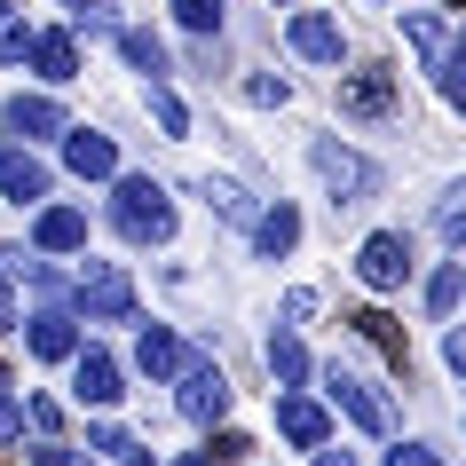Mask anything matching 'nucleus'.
<instances>
[{"mask_svg": "<svg viewBox=\"0 0 466 466\" xmlns=\"http://www.w3.org/2000/svg\"><path fill=\"white\" fill-rule=\"evenodd\" d=\"M111 221H119L127 246H167V238H174L167 182H150V174H119V190H111Z\"/></svg>", "mask_w": 466, "mask_h": 466, "instance_id": "obj_1", "label": "nucleus"}, {"mask_svg": "<svg viewBox=\"0 0 466 466\" xmlns=\"http://www.w3.org/2000/svg\"><path fill=\"white\" fill-rule=\"evenodd\" d=\"M309 167H317V182L332 190V206H364V198L380 190V167H371L364 150L332 143V135H317V143H309Z\"/></svg>", "mask_w": 466, "mask_h": 466, "instance_id": "obj_2", "label": "nucleus"}, {"mask_svg": "<svg viewBox=\"0 0 466 466\" xmlns=\"http://www.w3.org/2000/svg\"><path fill=\"white\" fill-rule=\"evenodd\" d=\"M356 277H364L371 293H403L411 285V238L403 229H371L364 246H356Z\"/></svg>", "mask_w": 466, "mask_h": 466, "instance_id": "obj_3", "label": "nucleus"}, {"mask_svg": "<svg viewBox=\"0 0 466 466\" xmlns=\"http://www.w3.org/2000/svg\"><path fill=\"white\" fill-rule=\"evenodd\" d=\"M79 309H87L96 324H127L135 317V285H127L119 261H87V269H79Z\"/></svg>", "mask_w": 466, "mask_h": 466, "instance_id": "obj_4", "label": "nucleus"}, {"mask_svg": "<svg viewBox=\"0 0 466 466\" xmlns=\"http://www.w3.org/2000/svg\"><path fill=\"white\" fill-rule=\"evenodd\" d=\"M119 364H111V356H103V348H79L72 356V403L79 411H103V403H119Z\"/></svg>", "mask_w": 466, "mask_h": 466, "instance_id": "obj_5", "label": "nucleus"}, {"mask_svg": "<svg viewBox=\"0 0 466 466\" xmlns=\"http://www.w3.org/2000/svg\"><path fill=\"white\" fill-rule=\"evenodd\" d=\"M174 403H182V419H190V427H214V419L229 411V380H221V364H190Z\"/></svg>", "mask_w": 466, "mask_h": 466, "instance_id": "obj_6", "label": "nucleus"}, {"mask_svg": "<svg viewBox=\"0 0 466 466\" xmlns=\"http://www.w3.org/2000/svg\"><path fill=\"white\" fill-rule=\"evenodd\" d=\"M340 111H348V119H388V111H395V72H380V64L340 72Z\"/></svg>", "mask_w": 466, "mask_h": 466, "instance_id": "obj_7", "label": "nucleus"}, {"mask_svg": "<svg viewBox=\"0 0 466 466\" xmlns=\"http://www.w3.org/2000/svg\"><path fill=\"white\" fill-rule=\"evenodd\" d=\"M25 348L40 356V364H72L87 340H79V324L64 317V309H40V317H25Z\"/></svg>", "mask_w": 466, "mask_h": 466, "instance_id": "obj_8", "label": "nucleus"}, {"mask_svg": "<svg viewBox=\"0 0 466 466\" xmlns=\"http://www.w3.org/2000/svg\"><path fill=\"white\" fill-rule=\"evenodd\" d=\"M324 395H332V403H340L348 419H356V427H364V435H388V403H380V395L364 388V380H356V371H324Z\"/></svg>", "mask_w": 466, "mask_h": 466, "instance_id": "obj_9", "label": "nucleus"}, {"mask_svg": "<svg viewBox=\"0 0 466 466\" xmlns=\"http://www.w3.org/2000/svg\"><path fill=\"white\" fill-rule=\"evenodd\" d=\"M64 167H72L79 182H111V174H119V150H111V135H96V127H64Z\"/></svg>", "mask_w": 466, "mask_h": 466, "instance_id": "obj_10", "label": "nucleus"}, {"mask_svg": "<svg viewBox=\"0 0 466 466\" xmlns=\"http://www.w3.org/2000/svg\"><path fill=\"white\" fill-rule=\"evenodd\" d=\"M285 40H293V56H309V64H340V56H348L340 25H332V16H317V8H293Z\"/></svg>", "mask_w": 466, "mask_h": 466, "instance_id": "obj_11", "label": "nucleus"}, {"mask_svg": "<svg viewBox=\"0 0 466 466\" xmlns=\"http://www.w3.org/2000/svg\"><path fill=\"white\" fill-rule=\"evenodd\" d=\"M277 435L293 442V451H324V442H332V419H324L309 395H277Z\"/></svg>", "mask_w": 466, "mask_h": 466, "instance_id": "obj_12", "label": "nucleus"}, {"mask_svg": "<svg viewBox=\"0 0 466 466\" xmlns=\"http://www.w3.org/2000/svg\"><path fill=\"white\" fill-rule=\"evenodd\" d=\"M32 246H40V253H79V246H87V214H79V206H40Z\"/></svg>", "mask_w": 466, "mask_h": 466, "instance_id": "obj_13", "label": "nucleus"}, {"mask_svg": "<svg viewBox=\"0 0 466 466\" xmlns=\"http://www.w3.org/2000/svg\"><path fill=\"white\" fill-rule=\"evenodd\" d=\"M32 72L48 79V87H72L79 79V48H72V32H32Z\"/></svg>", "mask_w": 466, "mask_h": 466, "instance_id": "obj_14", "label": "nucleus"}, {"mask_svg": "<svg viewBox=\"0 0 466 466\" xmlns=\"http://www.w3.org/2000/svg\"><path fill=\"white\" fill-rule=\"evenodd\" d=\"M0 119L16 127L25 143H40V135H64V127H72V119H64V103H56V96H8V111H0Z\"/></svg>", "mask_w": 466, "mask_h": 466, "instance_id": "obj_15", "label": "nucleus"}, {"mask_svg": "<svg viewBox=\"0 0 466 466\" xmlns=\"http://www.w3.org/2000/svg\"><path fill=\"white\" fill-rule=\"evenodd\" d=\"M0 198H16V206H40V198H48V167H40L32 150H0Z\"/></svg>", "mask_w": 466, "mask_h": 466, "instance_id": "obj_16", "label": "nucleus"}, {"mask_svg": "<svg viewBox=\"0 0 466 466\" xmlns=\"http://www.w3.org/2000/svg\"><path fill=\"white\" fill-rule=\"evenodd\" d=\"M293 246H300V214L285 206V198H277L269 214H253V253H261V261H285Z\"/></svg>", "mask_w": 466, "mask_h": 466, "instance_id": "obj_17", "label": "nucleus"}, {"mask_svg": "<svg viewBox=\"0 0 466 466\" xmlns=\"http://www.w3.org/2000/svg\"><path fill=\"white\" fill-rule=\"evenodd\" d=\"M403 40H411V56L427 64V72H435V64H442V48H451V25H442L435 8H411V16H403Z\"/></svg>", "mask_w": 466, "mask_h": 466, "instance_id": "obj_18", "label": "nucleus"}, {"mask_svg": "<svg viewBox=\"0 0 466 466\" xmlns=\"http://www.w3.org/2000/svg\"><path fill=\"white\" fill-rule=\"evenodd\" d=\"M135 364H143L150 380H174V371H182V340H174L167 324H143V340H135Z\"/></svg>", "mask_w": 466, "mask_h": 466, "instance_id": "obj_19", "label": "nucleus"}, {"mask_svg": "<svg viewBox=\"0 0 466 466\" xmlns=\"http://www.w3.org/2000/svg\"><path fill=\"white\" fill-rule=\"evenodd\" d=\"M111 40H119V56H127V64H135V72L150 79V87H158V72H167V48H158L150 32H135V25H119Z\"/></svg>", "mask_w": 466, "mask_h": 466, "instance_id": "obj_20", "label": "nucleus"}, {"mask_svg": "<svg viewBox=\"0 0 466 466\" xmlns=\"http://www.w3.org/2000/svg\"><path fill=\"white\" fill-rule=\"evenodd\" d=\"M348 324H356V332H364V340L380 348V356H388L395 371L411 364V348H403V332H395V317H380V309H364V317H348Z\"/></svg>", "mask_w": 466, "mask_h": 466, "instance_id": "obj_21", "label": "nucleus"}, {"mask_svg": "<svg viewBox=\"0 0 466 466\" xmlns=\"http://www.w3.org/2000/svg\"><path fill=\"white\" fill-rule=\"evenodd\" d=\"M269 371H277V388H300L309 380V348L293 332H269Z\"/></svg>", "mask_w": 466, "mask_h": 466, "instance_id": "obj_22", "label": "nucleus"}, {"mask_svg": "<svg viewBox=\"0 0 466 466\" xmlns=\"http://www.w3.org/2000/svg\"><path fill=\"white\" fill-rule=\"evenodd\" d=\"M87 451H103V459H119V466H150V442H135L127 427H87Z\"/></svg>", "mask_w": 466, "mask_h": 466, "instance_id": "obj_23", "label": "nucleus"}, {"mask_svg": "<svg viewBox=\"0 0 466 466\" xmlns=\"http://www.w3.org/2000/svg\"><path fill=\"white\" fill-rule=\"evenodd\" d=\"M198 198H206L221 221H253V214H246V190H238L229 174H206V182H198Z\"/></svg>", "mask_w": 466, "mask_h": 466, "instance_id": "obj_24", "label": "nucleus"}, {"mask_svg": "<svg viewBox=\"0 0 466 466\" xmlns=\"http://www.w3.org/2000/svg\"><path fill=\"white\" fill-rule=\"evenodd\" d=\"M246 103H261V111H285V103H293V79L253 72V79H246Z\"/></svg>", "mask_w": 466, "mask_h": 466, "instance_id": "obj_25", "label": "nucleus"}, {"mask_svg": "<svg viewBox=\"0 0 466 466\" xmlns=\"http://www.w3.org/2000/svg\"><path fill=\"white\" fill-rule=\"evenodd\" d=\"M435 96H442V103H459V96H466V48H442V64H435Z\"/></svg>", "mask_w": 466, "mask_h": 466, "instance_id": "obj_26", "label": "nucleus"}, {"mask_svg": "<svg viewBox=\"0 0 466 466\" xmlns=\"http://www.w3.org/2000/svg\"><path fill=\"white\" fill-rule=\"evenodd\" d=\"M427 309H435V317H451V309H459V261H442V269L427 277Z\"/></svg>", "mask_w": 466, "mask_h": 466, "instance_id": "obj_27", "label": "nucleus"}, {"mask_svg": "<svg viewBox=\"0 0 466 466\" xmlns=\"http://www.w3.org/2000/svg\"><path fill=\"white\" fill-rule=\"evenodd\" d=\"M174 16H182V32H221V0H174Z\"/></svg>", "mask_w": 466, "mask_h": 466, "instance_id": "obj_28", "label": "nucleus"}, {"mask_svg": "<svg viewBox=\"0 0 466 466\" xmlns=\"http://www.w3.org/2000/svg\"><path fill=\"white\" fill-rule=\"evenodd\" d=\"M150 119L167 127V135H190V111H182V96H174V87H150Z\"/></svg>", "mask_w": 466, "mask_h": 466, "instance_id": "obj_29", "label": "nucleus"}, {"mask_svg": "<svg viewBox=\"0 0 466 466\" xmlns=\"http://www.w3.org/2000/svg\"><path fill=\"white\" fill-rule=\"evenodd\" d=\"M25 48H32V32L16 25L8 8H0V64H25Z\"/></svg>", "mask_w": 466, "mask_h": 466, "instance_id": "obj_30", "label": "nucleus"}, {"mask_svg": "<svg viewBox=\"0 0 466 466\" xmlns=\"http://www.w3.org/2000/svg\"><path fill=\"white\" fill-rule=\"evenodd\" d=\"M459 182H451V190H442V206H435V221H442V238H451V246H459V229H466V206H459Z\"/></svg>", "mask_w": 466, "mask_h": 466, "instance_id": "obj_31", "label": "nucleus"}, {"mask_svg": "<svg viewBox=\"0 0 466 466\" xmlns=\"http://www.w3.org/2000/svg\"><path fill=\"white\" fill-rule=\"evenodd\" d=\"M388 466H442V451H435V442H395Z\"/></svg>", "mask_w": 466, "mask_h": 466, "instance_id": "obj_32", "label": "nucleus"}, {"mask_svg": "<svg viewBox=\"0 0 466 466\" xmlns=\"http://www.w3.org/2000/svg\"><path fill=\"white\" fill-rule=\"evenodd\" d=\"M32 466H87V459H79V451H72V442H40V451H32Z\"/></svg>", "mask_w": 466, "mask_h": 466, "instance_id": "obj_33", "label": "nucleus"}, {"mask_svg": "<svg viewBox=\"0 0 466 466\" xmlns=\"http://www.w3.org/2000/svg\"><path fill=\"white\" fill-rule=\"evenodd\" d=\"M25 435V411H16V403H8V388H0V442H16Z\"/></svg>", "mask_w": 466, "mask_h": 466, "instance_id": "obj_34", "label": "nucleus"}, {"mask_svg": "<svg viewBox=\"0 0 466 466\" xmlns=\"http://www.w3.org/2000/svg\"><path fill=\"white\" fill-rule=\"evenodd\" d=\"M0 332H16V300H8V285H0Z\"/></svg>", "mask_w": 466, "mask_h": 466, "instance_id": "obj_35", "label": "nucleus"}, {"mask_svg": "<svg viewBox=\"0 0 466 466\" xmlns=\"http://www.w3.org/2000/svg\"><path fill=\"white\" fill-rule=\"evenodd\" d=\"M317 466H356V459H348V451H317Z\"/></svg>", "mask_w": 466, "mask_h": 466, "instance_id": "obj_36", "label": "nucleus"}, {"mask_svg": "<svg viewBox=\"0 0 466 466\" xmlns=\"http://www.w3.org/2000/svg\"><path fill=\"white\" fill-rule=\"evenodd\" d=\"M174 466H214V459H174Z\"/></svg>", "mask_w": 466, "mask_h": 466, "instance_id": "obj_37", "label": "nucleus"}, {"mask_svg": "<svg viewBox=\"0 0 466 466\" xmlns=\"http://www.w3.org/2000/svg\"><path fill=\"white\" fill-rule=\"evenodd\" d=\"M0 8H8V0H0Z\"/></svg>", "mask_w": 466, "mask_h": 466, "instance_id": "obj_38", "label": "nucleus"}, {"mask_svg": "<svg viewBox=\"0 0 466 466\" xmlns=\"http://www.w3.org/2000/svg\"><path fill=\"white\" fill-rule=\"evenodd\" d=\"M72 8H79V0H72Z\"/></svg>", "mask_w": 466, "mask_h": 466, "instance_id": "obj_39", "label": "nucleus"}]
</instances>
